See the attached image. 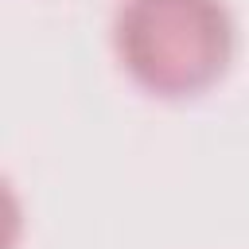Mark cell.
<instances>
[{
  "label": "cell",
  "mask_w": 249,
  "mask_h": 249,
  "mask_svg": "<svg viewBox=\"0 0 249 249\" xmlns=\"http://www.w3.org/2000/svg\"><path fill=\"white\" fill-rule=\"evenodd\" d=\"M113 54L144 93L187 101L226 78L237 54V23L226 0H121Z\"/></svg>",
  "instance_id": "1"
}]
</instances>
